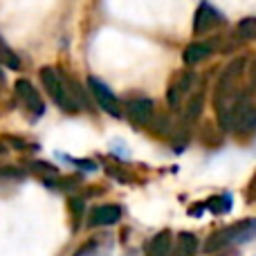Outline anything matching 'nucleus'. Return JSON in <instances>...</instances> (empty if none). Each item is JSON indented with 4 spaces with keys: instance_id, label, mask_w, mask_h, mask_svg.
Wrapping results in <instances>:
<instances>
[{
    "instance_id": "f257e3e1",
    "label": "nucleus",
    "mask_w": 256,
    "mask_h": 256,
    "mask_svg": "<svg viewBox=\"0 0 256 256\" xmlns=\"http://www.w3.org/2000/svg\"><path fill=\"white\" fill-rule=\"evenodd\" d=\"M218 112V122L225 130L236 132V135H248L256 128V106L250 102L248 97L240 94L236 102H232L230 106L220 108Z\"/></svg>"
},
{
    "instance_id": "f03ea898",
    "label": "nucleus",
    "mask_w": 256,
    "mask_h": 256,
    "mask_svg": "<svg viewBox=\"0 0 256 256\" xmlns=\"http://www.w3.org/2000/svg\"><path fill=\"white\" fill-rule=\"evenodd\" d=\"M256 236V220L250 218V220H240L234 222L230 227H222V230L214 232L212 236L204 243V254H216L225 248H232L236 243H248Z\"/></svg>"
},
{
    "instance_id": "7ed1b4c3",
    "label": "nucleus",
    "mask_w": 256,
    "mask_h": 256,
    "mask_svg": "<svg viewBox=\"0 0 256 256\" xmlns=\"http://www.w3.org/2000/svg\"><path fill=\"white\" fill-rule=\"evenodd\" d=\"M40 81H43L48 94L54 99V102H56L58 108H63V110H68V112H76V110H79L76 102L72 99V94H70L68 81L63 79V76L58 74L54 68H43V70H40Z\"/></svg>"
},
{
    "instance_id": "20e7f679",
    "label": "nucleus",
    "mask_w": 256,
    "mask_h": 256,
    "mask_svg": "<svg viewBox=\"0 0 256 256\" xmlns=\"http://www.w3.org/2000/svg\"><path fill=\"white\" fill-rule=\"evenodd\" d=\"M88 86H90V90H92V94H94V102L99 104V108H102V110H106L108 115H112V117H120L122 115L120 102H117V97L110 92V88H108L106 84H102L99 79L90 76Z\"/></svg>"
},
{
    "instance_id": "39448f33",
    "label": "nucleus",
    "mask_w": 256,
    "mask_h": 256,
    "mask_svg": "<svg viewBox=\"0 0 256 256\" xmlns=\"http://www.w3.org/2000/svg\"><path fill=\"white\" fill-rule=\"evenodd\" d=\"M16 97H18V102L25 106V110H30L34 117H40L45 112L43 99H40V94L36 92V88L30 81H25V79L16 81Z\"/></svg>"
},
{
    "instance_id": "423d86ee",
    "label": "nucleus",
    "mask_w": 256,
    "mask_h": 256,
    "mask_svg": "<svg viewBox=\"0 0 256 256\" xmlns=\"http://www.w3.org/2000/svg\"><path fill=\"white\" fill-rule=\"evenodd\" d=\"M194 81H196L194 72H184V74L178 76V79L168 86V92H166L168 106H171V108H180L182 99L191 94V86H194Z\"/></svg>"
},
{
    "instance_id": "0eeeda50",
    "label": "nucleus",
    "mask_w": 256,
    "mask_h": 256,
    "mask_svg": "<svg viewBox=\"0 0 256 256\" xmlns=\"http://www.w3.org/2000/svg\"><path fill=\"white\" fill-rule=\"evenodd\" d=\"M220 14L216 12V9L212 7V4L202 2L198 7V12H196V20H194V32L196 34H207V32L216 30L218 25H220Z\"/></svg>"
},
{
    "instance_id": "6e6552de",
    "label": "nucleus",
    "mask_w": 256,
    "mask_h": 256,
    "mask_svg": "<svg viewBox=\"0 0 256 256\" xmlns=\"http://www.w3.org/2000/svg\"><path fill=\"white\" fill-rule=\"evenodd\" d=\"M155 112V104L150 99H135L128 104V120L132 126H146Z\"/></svg>"
},
{
    "instance_id": "1a4fd4ad",
    "label": "nucleus",
    "mask_w": 256,
    "mask_h": 256,
    "mask_svg": "<svg viewBox=\"0 0 256 256\" xmlns=\"http://www.w3.org/2000/svg\"><path fill=\"white\" fill-rule=\"evenodd\" d=\"M122 218V207L120 204H102L90 214V225L92 227H108L115 225Z\"/></svg>"
},
{
    "instance_id": "9d476101",
    "label": "nucleus",
    "mask_w": 256,
    "mask_h": 256,
    "mask_svg": "<svg viewBox=\"0 0 256 256\" xmlns=\"http://www.w3.org/2000/svg\"><path fill=\"white\" fill-rule=\"evenodd\" d=\"M171 248H173L171 232H160V234H155L153 238L148 240L146 252H148V256H168L171 254Z\"/></svg>"
},
{
    "instance_id": "9b49d317",
    "label": "nucleus",
    "mask_w": 256,
    "mask_h": 256,
    "mask_svg": "<svg viewBox=\"0 0 256 256\" xmlns=\"http://www.w3.org/2000/svg\"><path fill=\"white\" fill-rule=\"evenodd\" d=\"M212 48H214V43H191V45H186L182 58H184L186 66H196V63H200L202 58H207L212 54Z\"/></svg>"
},
{
    "instance_id": "f8f14e48",
    "label": "nucleus",
    "mask_w": 256,
    "mask_h": 256,
    "mask_svg": "<svg viewBox=\"0 0 256 256\" xmlns=\"http://www.w3.org/2000/svg\"><path fill=\"white\" fill-rule=\"evenodd\" d=\"M196 248H198V238L194 234H180L178 240L173 243L171 248V254L168 256H194L196 254Z\"/></svg>"
},
{
    "instance_id": "ddd939ff",
    "label": "nucleus",
    "mask_w": 256,
    "mask_h": 256,
    "mask_svg": "<svg viewBox=\"0 0 256 256\" xmlns=\"http://www.w3.org/2000/svg\"><path fill=\"white\" fill-rule=\"evenodd\" d=\"M202 106H204V94L200 92H194L186 97V108H184V120L186 122H194L200 117V112H202Z\"/></svg>"
},
{
    "instance_id": "4468645a",
    "label": "nucleus",
    "mask_w": 256,
    "mask_h": 256,
    "mask_svg": "<svg viewBox=\"0 0 256 256\" xmlns=\"http://www.w3.org/2000/svg\"><path fill=\"white\" fill-rule=\"evenodd\" d=\"M0 66L9 68V70H18V68H20V58H18L16 52L2 40V36H0Z\"/></svg>"
},
{
    "instance_id": "2eb2a0df",
    "label": "nucleus",
    "mask_w": 256,
    "mask_h": 256,
    "mask_svg": "<svg viewBox=\"0 0 256 256\" xmlns=\"http://www.w3.org/2000/svg\"><path fill=\"white\" fill-rule=\"evenodd\" d=\"M204 207L214 214H225V212H230V207H232V198L230 196H214V198H209L207 202H204Z\"/></svg>"
},
{
    "instance_id": "dca6fc26",
    "label": "nucleus",
    "mask_w": 256,
    "mask_h": 256,
    "mask_svg": "<svg viewBox=\"0 0 256 256\" xmlns=\"http://www.w3.org/2000/svg\"><path fill=\"white\" fill-rule=\"evenodd\" d=\"M236 32H238V36L245 40L256 38V18H245V20H240Z\"/></svg>"
},
{
    "instance_id": "f3484780",
    "label": "nucleus",
    "mask_w": 256,
    "mask_h": 256,
    "mask_svg": "<svg viewBox=\"0 0 256 256\" xmlns=\"http://www.w3.org/2000/svg\"><path fill=\"white\" fill-rule=\"evenodd\" d=\"M250 74H252V84L256 86V58H254V63H252V70H250Z\"/></svg>"
},
{
    "instance_id": "a211bd4d",
    "label": "nucleus",
    "mask_w": 256,
    "mask_h": 256,
    "mask_svg": "<svg viewBox=\"0 0 256 256\" xmlns=\"http://www.w3.org/2000/svg\"><path fill=\"white\" fill-rule=\"evenodd\" d=\"M4 86V74H2V70H0V88Z\"/></svg>"
}]
</instances>
